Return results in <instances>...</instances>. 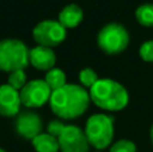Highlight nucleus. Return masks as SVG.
<instances>
[{
    "label": "nucleus",
    "instance_id": "obj_6",
    "mask_svg": "<svg viewBox=\"0 0 153 152\" xmlns=\"http://www.w3.org/2000/svg\"><path fill=\"white\" fill-rule=\"evenodd\" d=\"M129 40V32L120 23H109L103 26L97 37L100 48L109 55H117L122 53L128 47Z\"/></svg>",
    "mask_w": 153,
    "mask_h": 152
},
{
    "label": "nucleus",
    "instance_id": "obj_8",
    "mask_svg": "<svg viewBox=\"0 0 153 152\" xmlns=\"http://www.w3.org/2000/svg\"><path fill=\"white\" fill-rule=\"evenodd\" d=\"M53 90L46 83L45 80H32L20 90L22 105L26 108H40L50 102Z\"/></svg>",
    "mask_w": 153,
    "mask_h": 152
},
{
    "label": "nucleus",
    "instance_id": "obj_14",
    "mask_svg": "<svg viewBox=\"0 0 153 152\" xmlns=\"http://www.w3.org/2000/svg\"><path fill=\"white\" fill-rule=\"evenodd\" d=\"M45 81H46V83L50 86V89L53 92L58 90V89L63 88L65 85H67L66 74H65L63 70L58 69V67H54V69L48 70V72L46 73Z\"/></svg>",
    "mask_w": 153,
    "mask_h": 152
},
{
    "label": "nucleus",
    "instance_id": "obj_1",
    "mask_svg": "<svg viewBox=\"0 0 153 152\" xmlns=\"http://www.w3.org/2000/svg\"><path fill=\"white\" fill-rule=\"evenodd\" d=\"M90 101V93L83 86L67 83L53 92L50 108L56 117L62 120H74L86 112Z\"/></svg>",
    "mask_w": 153,
    "mask_h": 152
},
{
    "label": "nucleus",
    "instance_id": "obj_16",
    "mask_svg": "<svg viewBox=\"0 0 153 152\" xmlns=\"http://www.w3.org/2000/svg\"><path fill=\"white\" fill-rule=\"evenodd\" d=\"M98 75L97 73L94 72L90 67H86V69H82L79 72V82H81V86H83L85 89H91L95 83L98 82Z\"/></svg>",
    "mask_w": 153,
    "mask_h": 152
},
{
    "label": "nucleus",
    "instance_id": "obj_15",
    "mask_svg": "<svg viewBox=\"0 0 153 152\" xmlns=\"http://www.w3.org/2000/svg\"><path fill=\"white\" fill-rule=\"evenodd\" d=\"M136 19L144 27H153V4L145 3L136 10Z\"/></svg>",
    "mask_w": 153,
    "mask_h": 152
},
{
    "label": "nucleus",
    "instance_id": "obj_11",
    "mask_svg": "<svg viewBox=\"0 0 153 152\" xmlns=\"http://www.w3.org/2000/svg\"><path fill=\"white\" fill-rule=\"evenodd\" d=\"M55 62L56 57L51 47L38 45L30 50V65L35 69L48 72V70L54 69Z\"/></svg>",
    "mask_w": 153,
    "mask_h": 152
},
{
    "label": "nucleus",
    "instance_id": "obj_19",
    "mask_svg": "<svg viewBox=\"0 0 153 152\" xmlns=\"http://www.w3.org/2000/svg\"><path fill=\"white\" fill-rule=\"evenodd\" d=\"M138 53H140V57H141L143 61L153 63V39L144 42L143 45L140 46Z\"/></svg>",
    "mask_w": 153,
    "mask_h": 152
},
{
    "label": "nucleus",
    "instance_id": "obj_18",
    "mask_svg": "<svg viewBox=\"0 0 153 152\" xmlns=\"http://www.w3.org/2000/svg\"><path fill=\"white\" fill-rule=\"evenodd\" d=\"M109 152H137V147L132 140L121 139L111 145Z\"/></svg>",
    "mask_w": 153,
    "mask_h": 152
},
{
    "label": "nucleus",
    "instance_id": "obj_3",
    "mask_svg": "<svg viewBox=\"0 0 153 152\" xmlns=\"http://www.w3.org/2000/svg\"><path fill=\"white\" fill-rule=\"evenodd\" d=\"M47 132L58 139L62 152H89L90 144L85 131L79 127L63 124L61 120H54L48 124Z\"/></svg>",
    "mask_w": 153,
    "mask_h": 152
},
{
    "label": "nucleus",
    "instance_id": "obj_4",
    "mask_svg": "<svg viewBox=\"0 0 153 152\" xmlns=\"http://www.w3.org/2000/svg\"><path fill=\"white\" fill-rule=\"evenodd\" d=\"M85 135L91 147L98 151L105 150L113 142L114 118L105 113L90 116L85 125Z\"/></svg>",
    "mask_w": 153,
    "mask_h": 152
},
{
    "label": "nucleus",
    "instance_id": "obj_21",
    "mask_svg": "<svg viewBox=\"0 0 153 152\" xmlns=\"http://www.w3.org/2000/svg\"><path fill=\"white\" fill-rule=\"evenodd\" d=\"M0 152H5L4 150H3V148H0Z\"/></svg>",
    "mask_w": 153,
    "mask_h": 152
},
{
    "label": "nucleus",
    "instance_id": "obj_5",
    "mask_svg": "<svg viewBox=\"0 0 153 152\" xmlns=\"http://www.w3.org/2000/svg\"><path fill=\"white\" fill-rule=\"evenodd\" d=\"M30 65V48L19 39L0 40V70L12 73L24 70Z\"/></svg>",
    "mask_w": 153,
    "mask_h": 152
},
{
    "label": "nucleus",
    "instance_id": "obj_7",
    "mask_svg": "<svg viewBox=\"0 0 153 152\" xmlns=\"http://www.w3.org/2000/svg\"><path fill=\"white\" fill-rule=\"evenodd\" d=\"M34 40L39 46L46 47H55L59 46L66 39V28L58 20H42L34 27L32 31Z\"/></svg>",
    "mask_w": 153,
    "mask_h": 152
},
{
    "label": "nucleus",
    "instance_id": "obj_22",
    "mask_svg": "<svg viewBox=\"0 0 153 152\" xmlns=\"http://www.w3.org/2000/svg\"><path fill=\"white\" fill-rule=\"evenodd\" d=\"M94 152H100V151H94Z\"/></svg>",
    "mask_w": 153,
    "mask_h": 152
},
{
    "label": "nucleus",
    "instance_id": "obj_20",
    "mask_svg": "<svg viewBox=\"0 0 153 152\" xmlns=\"http://www.w3.org/2000/svg\"><path fill=\"white\" fill-rule=\"evenodd\" d=\"M151 140H152V144H153V125L151 128Z\"/></svg>",
    "mask_w": 153,
    "mask_h": 152
},
{
    "label": "nucleus",
    "instance_id": "obj_17",
    "mask_svg": "<svg viewBox=\"0 0 153 152\" xmlns=\"http://www.w3.org/2000/svg\"><path fill=\"white\" fill-rule=\"evenodd\" d=\"M27 75L24 73V70H16V72H12L8 74V85H11L13 89L20 92L24 86L27 85Z\"/></svg>",
    "mask_w": 153,
    "mask_h": 152
},
{
    "label": "nucleus",
    "instance_id": "obj_9",
    "mask_svg": "<svg viewBox=\"0 0 153 152\" xmlns=\"http://www.w3.org/2000/svg\"><path fill=\"white\" fill-rule=\"evenodd\" d=\"M42 118L39 115L31 110L20 112L16 116L15 129L22 137L28 140H34L38 135L42 133Z\"/></svg>",
    "mask_w": 153,
    "mask_h": 152
},
{
    "label": "nucleus",
    "instance_id": "obj_2",
    "mask_svg": "<svg viewBox=\"0 0 153 152\" xmlns=\"http://www.w3.org/2000/svg\"><path fill=\"white\" fill-rule=\"evenodd\" d=\"M89 93L93 104L108 112H118L129 104V93L125 86L110 78L98 80Z\"/></svg>",
    "mask_w": 153,
    "mask_h": 152
},
{
    "label": "nucleus",
    "instance_id": "obj_12",
    "mask_svg": "<svg viewBox=\"0 0 153 152\" xmlns=\"http://www.w3.org/2000/svg\"><path fill=\"white\" fill-rule=\"evenodd\" d=\"M83 20V10L78 4H67L58 15V22L65 28H75Z\"/></svg>",
    "mask_w": 153,
    "mask_h": 152
},
{
    "label": "nucleus",
    "instance_id": "obj_10",
    "mask_svg": "<svg viewBox=\"0 0 153 152\" xmlns=\"http://www.w3.org/2000/svg\"><path fill=\"white\" fill-rule=\"evenodd\" d=\"M22 107L20 92L11 85H0V115L4 117H15Z\"/></svg>",
    "mask_w": 153,
    "mask_h": 152
},
{
    "label": "nucleus",
    "instance_id": "obj_13",
    "mask_svg": "<svg viewBox=\"0 0 153 152\" xmlns=\"http://www.w3.org/2000/svg\"><path fill=\"white\" fill-rule=\"evenodd\" d=\"M32 142L35 151L36 152H59V143L54 135L48 133V132H42L40 135H38Z\"/></svg>",
    "mask_w": 153,
    "mask_h": 152
}]
</instances>
